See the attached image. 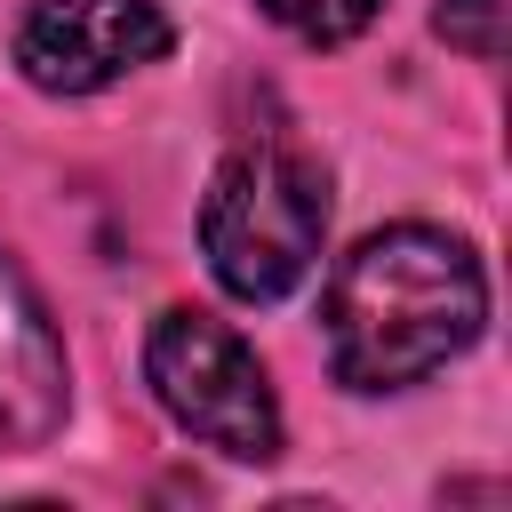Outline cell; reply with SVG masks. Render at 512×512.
I'll list each match as a JSON object with an SVG mask.
<instances>
[{
  "label": "cell",
  "instance_id": "5",
  "mask_svg": "<svg viewBox=\"0 0 512 512\" xmlns=\"http://www.w3.org/2000/svg\"><path fill=\"white\" fill-rule=\"evenodd\" d=\"M72 416V360L64 336L24 280V264L0 248V448H48Z\"/></svg>",
  "mask_w": 512,
  "mask_h": 512
},
{
  "label": "cell",
  "instance_id": "4",
  "mask_svg": "<svg viewBox=\"0 0 512 512\" xmlns=\"http://www.w3.org/2000/svg\"><path fill=\"white\" fill-rule=\"evenodd\" d=\"M176 48L160 0H32L16 24V72L40 96H96Z\"/></svg>",
  "mask_w": 512,
  "mask_h": 512
},
{
  "label": "cell",
  "instance_id": "2",
  "mask_svg": "<svg viewBox=\"0 0 512 512\" xmlns=\"http://www.w3.org/2000/svg\"><path fill=\"white\" fill-rule=\"evenodd\" d=\"M328 232V176L296 144H240L200 200V256L224 296L272 304L320 264Z\"/></svg>",
  "mask_w": 512,
  "mask_h": 512
},
{
  "label": "cell",
  "instance_id": "1",
  "mask_svg": "<svg viewBox=\"0 0 512 512\" xmlns=\"http://www.w3.org/2000/svg\"><path fill=\"white\" fill-rule=\"evenodd\" d=\"M488 320L480 256L440 224H384L368 232L320 296L328 368L344 392H408L456 352H472Z\"/></svg>",
  "mask_w": 512,
  "mask_h": 512
},
{
  "label": "cell",
  "instance_id": "7",
  "mask_svg": "<svg viewBox=\"0 0 512 512\" xmlns=\"http://www.w3.org/2000/svg\"><path fill=\"white\" fill-rule=\"evenodd\" d=\"M504 16H512V0H440V8H432V32H440L448 48L496 64V56H504Z\"/></svg>",
  "mask_w": 512,
  "mask_h": 512
},
{
  "label": "cell",
  "instance_id": "3",
  "mask_svg": "<svg viewBox=\"0 0 512 512\" xmlns=\"http://www.w3.org/2000/svg\"><path fill=\"white\" fill-rule=\"evenodd\" d=\"M144 384L216 456H240V464H272L280 456L272 376H264V360L248 352V336L232 320H216L200 304H168L152 320V336H144Z\"/></svg>",
  "mask_w": 512,
  "mask_h": 512
},
{
  "label": "cell",
  "instance_id": "6",
  "mask_svg": "<svg viewBox=\"0 0 512 512\" xmlns=\"http://www.w3.org/2000/svg\"><path fill=\"white\" fill-rule=\"evenodd\" d=\"M280 32H296L304 48H344V40H360L368 24H376V8L384 0H256Z\"/></svg>",
  "mask_w": 512,
  "mask_h": 512
}]
</instances>
